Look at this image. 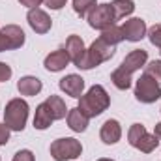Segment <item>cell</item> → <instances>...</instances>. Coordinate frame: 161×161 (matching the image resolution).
I'll list each match as a JSON object with an SVG mask.
<instances>
[{"label":"cell","mask_w":161,"mask_h":161,"mask_svg":"<svg viewBox=\"0 0 161 161\" xmlns=\"http://www.w3.org/2000/svg\"><path fill=\"white\" fill-rule=\"evenodd\" d=\"M79 109L80 113L86 116V118H96L99 116L103 111L109 109L111 105V97L107 94V90L101 86V84H94L86 94H82L79 97Z\"/></svg>","instance_id":"obj_1"},{"label":"cell","mask_w":161,"mask_h":161,"mask_svg":"<svg viewBox=\"0 0 161 161\" xmlns=\"http://www.w3.org/2000/svg\"><path fill=\"white\" fill-rule=\"evenodd\" d=\"M26 120H28V103L21 97L8 101L4 109V124L9 127V131H23Z\"/></svg>","instance_id":"obj_2"},{"label":"cell","mask_w":161,"mask_h":161,"mask_svg":"<svg viewBox=\"0 0 161 161\" xmlns=\"http://www.w3.org/2000/svg\"><path fill=\"white\" fill-rule=\"evenodd\" d=\"M113 54H114V45H109L103 40H96L90 45V49H86V53H84V56L77 68L79 69H92V68L107 62L109 58H113Z\"/></svg>","instance_id":"obj_3"},{"label":"cell","mask_w":161,"mask_h":161,"mask_svg":"<svg viewBox=\"0 0 161 161\" xmlns=\"http://www.w3.org/2000/svg\"><path fill=\"white\" fill-rule=\"evenodd\" d=\"M82 154V144L73 137H66V139H56L51 144V158L54 161H69L77 159Z\"/></svg>","instance_id":"obj_4"},{"label":"cell","mask_w":161,"mask_h":161,"mask_svg":"<svg viewBox=\"0 0 161 161\" xmlns=\"http://www.w3.org/2000/svg\"><path fill=\"white\" fill-rule=\"evenodd\" d=\"M135 97L141 103H154L161 97V86L158 80L148 75H141V79L135 84Z\"/></svg>","instance_id":"obj_5"},{"label":"cell","mask_w":161,"mask_h":161,"mask_svg":"<svg viewBox=\"0 0 161 161\" xmlns=\"http://www.w3.org/2000/svg\"><path fill=\"white\" fill-rule=\"evenodd\" d=\"M88 25L96 30H105L109 28L111 25H114V15H113V9H111V4H97L88 15Z\"/></svg>","instance_id":"obj_6"},{"label":"cell","mask_w":161,"mask_h":161,"mask_svg":"<svg viewBox=\"0 0 161 161\" xmlns=\"http://www.w3.org/2000/svg\"><path fill=\"white\" fill-rule=\"evenodd\" d=\"M122 32H124V40L141 41L146 36L148 28H146V23H144L141 17H133V19H129V21H125V23L122 25Z\"/></svg>","instance_id":"obj_7"},{"label":"cell","mask_w":161,"mask_h":161,"mask_svg":"<svg viewBox=\"0 0 161 161\" xmlns=\"http://www.w3.org/2000/svg\"><path fill=\"white\" fill-rule=\"evenodd\" d=\"M26 19H28L30 28H32L36 34H47V32L51 30V26H53L51 17H49L43 9H40V8H32V9L28 11Z\"/></svg>","instance_id":"obj_8"},{"label":"cell","mask_w":161,"mask_h":161,"mask_svg":"<svg viewBox=\"0 0 161 161\" xmlns=\"http://www.w3.org/2000/svg\"><path fill=\"white\" fill-rule=\"evenodd\" d=\"M2 38H4V47L6 51H11V49H19L25 45V32L21 26L17 25H8L4 26L2 30Z\"/></svg>","instance_id":"obj_9"},{"label":"cell","mask_w":161,"mask_h":161,"mask_svg":"<svg viewBox=\"0 0 161 161\" xmlns=\"http://www.w3.org/2000/svg\"><path fill=\"white\" fill-rule=\"evenodd\" d=\"M58 86H60V90H62V92H66L68 96H71V97L79 99L80 96H82V90H84V79H82L80 75L71 73V75L62 77L60 82H58Z\"/></svg>","instance_id":"obj_10"},{"label":"cell","mask_w":161,"mask_h":161,"mask_svg":"<svg viewBox=\"0 0 161 161\" xmlns=\"http://www.w3.org/2000/svg\"><path fill=\"white\" fill-rule=\"evenodd\" d=\"M146 60H148V53H146L144 49H135V51H131V53L122 60L120 68L131 75V73H135L137 69H141V68L146 64Z\"/></svg>","instance_id":"obj_11"},{"label":"cell","mask_w":161,"mask_h":161,"mask_svg":"<svg viewBox=\"0 0 161 161\" xmlns=\"http://www.w3.org/2000/svg\"><path fill=\"white\" fill-rule=\"evenodd\" d=\"M69 62H71V60H69V56H68L66 49H58V51H53V53H49V54L45 56L43 66H45V69H47V71L56 73V71H62Z\"/></svg>","instance_id":"obj_12"},{"label":"cell","mask_w":161,"mask_h":161,"mask_svg":"<svg viewBox=\"0 0 161 161\" xmlns=\"http://www.w3.org/2000/svg\"><path fill=\"white\" fill-rule=\"evenodd\" d=\"M66 53H68V56H69V60L75 64V66H79V62L82 60V56H84V53H86V47H84V41L80 40V36H69L68 41H66Z\"/></svg>","instance_id":"obj_13"},{"label":"cell","mask_w":161,"mask_h":161,"mask_svg":"<svg viewBox=\"0 0 161 161\" xmlns=\"http://www.w3.org/2000/svg\"><path fill=\"white\" fill-rule=\"evenodd\" d=\"M99 137L105 144H116L122 137V127L118 120H107L103 125H101V131H99Z\"/></svg>","instance_id":"obj_14"},{"label":"cell","mask_w":161,"mask_h":161,"mask_svg":"<svg viewBox=\"0 0 161 161\" xmlns=\"http://www.w3.org/2000/svg\"><path fill=\"white\" fill-rule=\"evenodd\" d=\"M41 88H43L41 80L38 77H32V75H26L17 82V90L21 92V96H36L41 92Z\"/></svg>","instance_id":"obj_15"},{"label":"cell","mask_w":161,"mask_h":161,"mask_svg":"<svg viewBox=\"0 0 161 161\" xmlns=\"http://www.w3.org/2000/svg\"><path fill=\"white\" fill-rule=\"evenodd\" d=\"M66 118H68V125H69V129L75 131V133H82V131H86V127H88V120H90V118H86V116L80 113L77 107H75V109H69Z\"/></svg>","instance_id":"obj_16"},{"label":"cell","mask_w":161,"mask_h":161,"mask_svg":"<svg viewBox=\"0 0 161 161\" xmlns=\"http://www.w3.org/2000/svg\"><path fill=\"white\" fill-rule=\"evenodd\" d=\"M53 122H54V118H53V114H51L47 103H45V101L40 103L38 109H36V116H34V127L40 129V131H43V129H47Z\"/></svg>","instance_id":"obj_17"},{"label":"cell","mask_w":161,"mask_h":161,"mask_svg":"<svg viewBox=\"0 0 161 161\" xmlns=\"http://www.w3.org/2000/svg\"><path fill=\"white\" fill-rule=\"evenodd\" d=\"M45 103H47V107H49V111H51V114H53L54 120H62V118L68 116L66 103H64V99L60 96H49L45 99Z\"/></svg>","instance_id":"obj_18"},{"label":"cell","mask_w":161,"mask_h":161,"mask_svg":"<svg viewBox=\"0 0 161 161\" xmlns=\"http://www.w3.org/2000/svg\"><path fill=\"white\" fill-rule=\"evenodd\" d=\"M111 9H113V15L114 19H124L125 15H131L133 9H135V4L131 0H113L111 2Z\"/></svg>","instance_id":"obj_19"},{"label":"cell","mask_w":161,"mask_h":161,"mask_svg":"<svg viewBox=\"0 0 161 161\" xmlns=\"http://www.w3.org/2000/svg\"><path fill=\"white\" fill-rule=\"evenodd\" d=\"M158 144H159V139L156 137V135H150L148 131L137 141V144L133 146V148H137V150H141V152H144V154H152L156 148H158Z\"/></svg>","instance_id":"obj_20"},{"label":"cell","mask_w":161,"mask_h":161,"mask_svg":"<svg viewBox=\"0 0 161 161\" xmlns=\"http://www.w3.org/2000/svg\"><path fill=\"white\" fill-rule=\"evenodd\" d=\"M99 40H103L105 43H109V45H118L120 41H124V32H122V26L111 25L109 28L101 30Z\"/></svg>","instance_id":"obj_21"},{"label":"cell","mask_w":161,"mask_h":161,"mask_svg":"<svg viewBox=\"0 0 161 161\" xmlns=\"http://www.w3.org/2000/svg\"><path fill=\"white\" fill-rule=\"evenodd\" d=\"M111 80H113V84H114L118 90H127V88L131 86V75H129L127 71H124L122 68H118V69L113 71Z\"/></svg>","instance_id":"obj_22"},{"label":"cell","mask_w":161,"mask_h":161,"mask_svg":"<svg viewBox=\"0 0 161 161\" xmlns=\"http://www.w3.org/2000/svg\"><path fill=\"white\" fill-rule=\"evenodd\" d=\"M96 6H97L96 0H73V9H75V13L80 15V17H86Z\"/></svg>","instance_id":"obj_23"},{"label":"cell","mask_w":161,"mask_h":161,"mask_svg":"<svg viewBox=\"0 0 161 161\" xmlns=\"http://www.w3.org/2000/svg\"><path fill=\"white\" fill-rule=\"evenodd\" d=\"M144 133H146V127H144L142 124H133V125L129 127V131H127V141H129V144L135 146L137 141H139Z\"/></svg>","instance_id":"obj_24"},{"label":"cell","mask_w":161,"mask_h":161,"mask_svg":"<svg viewBox=\"0 0 161 161\" xmlns=\"http://www.w3.org/2000/svg\"><path fill=\"white\" fill-rule=\"evenodd\" d=\"M144 75H148V77H152L154 80L161 82V60H152L144 68Z\"/></svg>","instance_id":"obj_25"},{"label":"cell","mask_w":161,"mask_h":161,"mask_svg":"<svg viewBox=\"0 0 161 161\" xmlns=\"http://www.w3.org/2000/svg\"><path fill=\"white\" fill-rule=\"evenodd\" d=\"M148 40H150V43H152V45L161 47V23L154 25V26L148 30Z\"/></svg>","instance_id":"obj_26"},{"label":"cell","mask_w":161,"mask_h":161,"mask_svg":"<svg viewBox=\"0 0 161 161\" xmlns=\"http://www.w3.org/2000/svg\"><path fill=\"white\" fill-rule=\"evenodd\" d=\"M11 161H36V158H34V154H32L30 150H19V152L13 156Z\"/></svg>","instance_id":"obj_27"},{"label":"cell","mask_w":161,"mask_h":161,"mask_svg":"<svg viewBox=\"0 0 161 161\" xmlns=\"http://www.w3.org/2000/svg\"><path fill=\"white\" fill-rule=\"evenodd\" d=\"M9 77H11V68L6 62H0V82H6Z\"/></svg>","instance_id":"obj_28"},{"label":"cell","mask_w":161,"mask_h":161,"mask_svg":"<svg viewBox=\"0 0 161 161\" xmlns=\"http://www.w3.org/2000/svg\"><path fill=\"white\" fill-rule=\"evenodd\" d=\"M9 141V127L6 124H0V146H6Z\"/></svg>","instance_id":"obj_29"},{"label":"cell","mask_w":161,"mask_h":161,"mask_svg":"<svg viewBox=\"0 0 161 161\" xmlns=\"http://www.w3.org/2000/svg\"><path fill=\"white\" fill-rule=\"evenodd\" d=\"M43 2H45V6L51 8V9H62L68 0H43Z\"/></svg>","instance_id":"obj_30"},{"label":"cell","mask_w":161,"mask_h":161,"mask_svg":"<svg viewBox=\"0 0 161 161\" xmlns=\"http://www.w3.org/2000/svg\"><path fill=\"white\" fill-rule=\"evenodd\" d=\"M41 2H43V0H19V4H21V6L30 8V9H32V8H38Z\"/></svg>","instance_id":"obj_31"},{"label":"cell","mask_w":161,"mask_h":161,"mask_svg":"<svg viewBox=\"0 0 161 161\" xmlns=\"http://www.w3.org/2000/svg\"><path fill=\"white\" fill-rule=\"evenodd\" d=\"M154 135L161 141V122H159V124H156V127H154Z\"/></svg>","instance_id":"obj_32"},{"label":"cell","mask_w":161,"mask_h":161,"mask_svg":"<svg viewBox=\"0 0 161 161\" xmlns=\"http://www.w3.org/2000/svg\"><path fill=\"white\" fill-rule=\"evenodd\" d=\"M2 51H6V47H4V38H2V32H0V53Z\"/></svg>","instance_id":"obj_33"},{"label":"cell","mask_w":161,"mask_h":161,"mask_svg":"<svg viewBox=\"0 0 161 161\" xmlns=\"http://www.w3.org/2000/svg\"><path fill=\"white\" fill-rule=\"evenodd\" d=\"M97 161H114V159H107V158H101V159H97Z\"/></svg>","instance_id":"obj_34"},{"label":"cell","mask_w":161,"mask_h":161,"mask_svg":"<svg viewBox=\"0 0 161 161\" xmlns=\"http://www.w3.org/2000/svg\"><path fill=\"white\" fill-rule=\"evenodd\" d=\"M159 49H161V47H159ZM159 53H161V51H159Z\"/></svg>","instance_id":"obj_35"}]
</instances>
